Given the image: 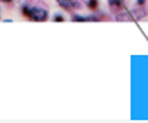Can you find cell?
Wrapping results in <instances>:
<instances>
[{
	"instance_id": "1",
	"label": "cell",
	"mask_w": 148,
	"mask_h": 123,
	"mask_svg": "<svg viewBox=\"0 0 148 123\" xmlns=\"http://www.w3.org/2000/svg\"><path fill=\"white\" fill-rule=\"evenodd\" d=\"M28 18L32 20H36V22H44L48 18V12L45 9H41V7H31Z\"/></svg>"
},
{
	"instance_id": "2",
	"label": "cell",
	"mask_w": 148,
	"mask_h": 123,
	"mask_svg": "<svg viewBox=\"0 0 148 123\" xmlns=\"http://www.w3.org/2000/svg\"><path fill=\"white\" fill-rule=\"evenodd\" d=\"M58 5L64 9H71L73 6H77V3H74L73 0H57Z\"/></svg>"
},
{
	"instance_id": "3",
	"label": "cell",
	"mask_w": 148,
	"mask_h": 123,
	"mask_svg": "<svg viewBox=\"0 0 148 123\" xmlns=\"http://www.w3.org/2000/svg\"><path fill=\"white\" fill-rule=\"evenodd\" d=\"M73 20L74 22H90V20H97L96 18H92V16H80V15H74L73 16Z\"/></svg>"
},
{
	"instance_id": "4",
	"label": "cell",
	"mask_w": 148,
	"mask_h": 123,
	"mask_svg": "<svg viewBox=\"0 0 148 123\" xmlns=\"http://www.w3.org/2000/svg\"><path fill=\"white\" fill-rule=\"evenodd\" d=\"M116 20H122V22H125V20H134V16L129 15V13H122V15H116Z\"/></svg>"
},
{
	"instance_id": "5",
	"label": "cell",
	"mask_w": 148,
	"mask_h": 123,
	"mask_svg": "<svg viewBox=\"0 0 148 123\" xmlns=\"http://www.w3.org/2000/svg\"><path fill=\"white\" fill-rule=\"evenodd\" d=\"M109 6H112L115 9H121L122 7V0H109Z\"/></svg>"
},
{
	"instance_id": "6",
	"label": "cell",
	"mask_w": 148,
	"mask_h": 123,
	"mask_svg": "<svg viewBox=\"0 0 148 123\" xmlns=\"http://www.w3.org/2000/svg\"><path fill=\"white\" fill-rule=\"evenodd\" d=\"M97 0H87V7L92 9V10H96L97 9Z\"/></svg>"
},
{
	"instance_id": "7",
	"label": "cell",
	"mask_w": 148,
	"mask_h": 123,
	"mask_svg": "<svg viewBox=\"0 0 148 123\" xmlns=\"http://www.w3.org/2000/svg\"><path fill=\"white\" fill-rule=\"evenodd\" d=\"M29 9H31V7H29V6H26V5H25V6H23V7H22V15H23V16H26V18H28V15H29Z\"/></svg>"
},
{
	"instance_id": "8",
	"label": "cell",
	"mask_w": 148,
	"mask_h": 123,
	"mask_svg": "<svg viewBox=\"0 0 148 123\" xmlns=\"http://www.w3.org/2000/svg\"><path fill=\"white\" fill-rule=\"evenodd\" d=\"M54 22H64V18H62V15H54Z\"/></svg>"
},
{
	"instance_id": "9",
	"label": "cell",
	"mask_w": 148,
	"mask_h": 123,
	"mask_svg": "<svg viewBox=\"0 0 148 123\" xmlns=\"http://www.w3.org/2000/svg\"><path fill=\"white\" fill-rule=\"evenodd\" d=\"M145 0H136V5H144Z\"/></svg>"
},
{
	"instance_id": "10",
	"label": "cell",
	"mask_w": 148,
	"mask_h": 123,
	"mask_svg": "<svg viewBox=\"0 0 148 123\" xmlns=\"http://www.w3.org/2000/svg\"><path fill=\"white\" fill-rule=\"evenodd\" d=\"M0 2H3V3H10L12 0H0Z\"/></svg>"
}]
</instances>
